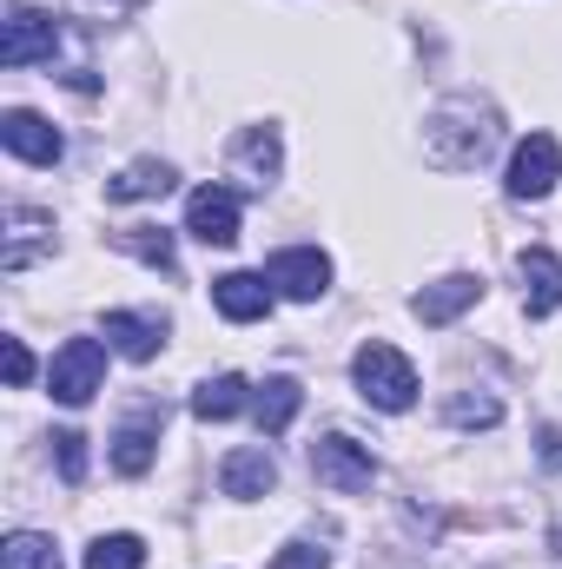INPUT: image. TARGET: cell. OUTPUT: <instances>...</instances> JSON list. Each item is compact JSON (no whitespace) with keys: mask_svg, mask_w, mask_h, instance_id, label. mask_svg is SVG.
Returning <instances> with one entry per match:
<instances>
[{"mask_svg":"<svg viewBox=\"0 0 562 569\" xmlns=\"http://www.w3.org/2000/svg\"><path fill=\"white\" fill-rule=\"evenodd\" d=\"M490 146H496V107H483V100H443V107L430 113V127H423V152H430L443 172L483 166Z\"/></svg>","mask_w":562,"mask_h":569,"instance_id":"cell-1","label":"cell"},{"mask_svg":"<svg viewBox=\"0 0 562 569\" xmlns=\"http://www.w3.org/2000/svg\"><path fill=\"white\" fill-rule=\"evenodd\" d=\"M351 378H358L364 405H378V411H411V405H418V365H411L398 345H384V338L358 345Z\"/></svg>","mask_w":562,"mask_h":569,"instance_id":"cell-2","label":"cell"},{"mask_svg":"<svg viewBox=\"0 0 562 569\" xmlns=\"http://www.w3.org/2000/svg\"><path fill=\"white\" fill-rule=\"evenodd\" d=\"M100 378H107V351H100V338H67V345L53 351V365H47L53 398H60V405H73V411L100 391Z\"/></svg>","mask_w":562,"mask_h":569,"instance_id":"cell-3","label":"cell"},{"mask_svg":"<svg viewBox=\"0 0 562 569\" xmlns=\"http://www.w3.org/2000/svg\"><path fill=\"white\" fill-rule=\"evenodd\" d=\"M311 477L338 497H364L378 483V457L351 437H324V443H311Z\"/></svg>","mask_w":562,"mask_h":569,"instance_id":"cell-4","label":"cell"},{"mask_svg":"<svg viewBox=\"0 0 562 569\" xmlns=\"http://www.w3.org/2000/svg\"><path fill=\"white\" fill-rule=\"evenodd\" d=\"M556 179H562V146H556V133H530V140H516V152H510V172H503L510 199H543V192H556Z\"/></svg>","mask_w":562,"mask_h":569,"instance_id":"cell-5","label":"cell"},{"mask_svg":"<svg viewBox=\"0 0 562 569\" xmlns=\"http://www.w3.org/2000/svg\"><path fill=\"white\" fill-rule=\"evenodd\" d=\"M265 279H272V291H279V298L311 305V298H324V291H331V259H324L318 246H284V252H272Z\"/></svg>","mask_w":562,"mask_h":569,"instance_id":"cell-6","label":"cell"},{"mask_svg":"<svg viewBox=\"0 0 562 569\" xmlns=\"http://www.w3.org/2000/svg\"><path fill=\"white\" fill-rule=\"evenodd\" d=\"M53 47H60V27L47 20V13H33V7H7V33H0V67H33V60H53Z\"/></svg>","mask_w":562,"mask_h":569,"instance_id":"cell-7","label":"cell"},{"mask_svg":"<svg viewBox=\"0 0 562 569\" xmlns=\"http://www.w3.org/2000/svg\"><path fill=\"white\" fill-rule=\"evenodd\" d=\"M185 232L205 239V246H232V239H239V199H232L225 186H199V192L185 199Z\"/></svg>","mask_w":562,"mask_h":569,"instance_id":"cell-8","label":"cell"},{"mask_svg":"<svg viewBox=\"0 0 562 569\" xmlns=\"http://www.w3.org/2000/svg\"><path fill=\"white\" fill-rule=\"evenodd\" d=\"M0 140H7L13 159H27V166H53V159L67 152V140H60L40 113H27V107H13V113L0 120Z\"/></svg>","mask_w":562,"mask_h":569,"instance_id":"cell-9","label":"cell"},{"mask_svg":"<svg viewBox=\"0 0 562 569\" xmlns=\"http://www.w3.org/2000/svg\"><path fill=\"white\" fill-rule=\"evenodd\" d=\"M107 345L120 351V358H133V365H145L159 345H165V318L159 311H107Z\"/></svg>","mask_w":562,"mask_h":569,"instance_id":"cell-10","label":"cell"},{"mask_svg":"<svg viewBox=\"0 0 562 569\" xmlns=\"http://www.w3.org/2000/svg\"><path fill=\"white\" fill-rule=\"evenodd\" d=\"M212 305H219L232 325H252V318L272 311V279H265V272H225V279H212Z\"/></svg>","mask_w":562,"mask_h":569,"instance_id":"cell-11","label":"cell"},{"mask_svg":"<svg viewBox=\"0 0 562 569\" xmlns=\"http://www.w3.org/2000/svg\"><path fill=\"white\" fill-rule=\"evenodd\" d=\"M272 483H279L272 450H225V463H219V490H225V497L252 503V497H265Z\"/></svg>","mask_w":562,"mask_h":569,"instance_id":"cell-12","label":"cell"},{"mask_svg":"<svg viewBox=\"0 0 562 569\" xmlns=\"http://www.w3.org/2000/svg\"><path fill=\"white\" fill-rule=\"evenodd\" d=\"M476 298H483V279H470V272H450V279L423 284L411 311H418L423 325H450V318H456V311H470Z\"/></svg>","mask_w":562,"mask_h":569,"instance_id":"cell-13","label":"cell"},{"mask_svg":"<svg viewBox=\"0 0 562 569\" xmlns=\"http://www.w3.org/2000/svg\"><path fill=\"white\" fill-rule=\"evenodd\" d=\"M523 305H530V318L562 311V259L556 252H543V246L523 252Z\"/></svg>","mask_w":562,"mask_h":569,"instance_id":"cell-14","label":"cell"},{"mask_svg":"<svg viewBox=\"0 0 562 569\" xmlns=\"http://www.w3.org/2000/svg\"><path fill=\"white\" fill-rule=\"evenodd\" d=\"M232 172L245 179V186H272L279 179V133L272 127H252V133H239V146H232Z\"/></svg>","mask_w":562,"mask_h":569,"instance_id":"cell-15","label":"cell"},{"mask_svg":"<svg viewBox=\"0 0 562 569\" xmlns=\"http://www.w3.org/2000/svg\"><path fill=\"white\" fill-rule=\"evenodd\" d=\"M179 186V172L165 166V159H133L120 179H107V199H120V206H133V199H165Z\"/></svg>","mask_w":562,"mask_h":569,"instance_id":"cell-16","label":"cell"},{"mask_svg":"<svg viewBox=\"0 0 562 569\" xmlns=\"http://www.w3.org/2000/svg\"><path fill=\"white\" fill-rule=\"evenodd\" d=\"M152 443H159V411H140L133 425H120V437H113V470L120 477H145L152 470Z\"/></svg>","mask_w":562,"mask_h":569,"instance_id":"cell-17","label":"cell"},{"mask_svg":"<svg viewBox=\"0 0 562 569\" xmlns=\"http://www.w3.org/2000/svg\"><path fill=\"white\" fill-rule=\"evenodd\" d=\"M245 391H252V385H245V378H232V371H225V378H205V385L192 391V411H199L205 425H225V418H239V411H245Z\"/></svg>","mask_w":562,"mask_h":569,"instance_id":"cell-18","label":"cell"},{"mask_svg":"<svg viewBox=\"0 0 562 569\" xmlns=\"http://www.w3.org/2000/svg\"><path fill=\"white\" fill-rule=\"evenodd\" d=\"M7 226H13V239H7L0 266H7V272H27V266H33V252H40V232H47L53 219H47V212H27V206H13V212H7Z\"/></svg>","mask_w":562,"mask_h":569,"instance_id":"cell-19","label":"cell"},{"mask_svg":"<svg viewBox=\"0 0 562 569\" xmlns=\"http://www.w3.org/2000/svg\"><path fill=\"white\" fill-rule=\"evenodd\" d=\"M298 405H304V391H298L291 378H272V385L252 398V418H259V430H265V437H279V430L298 418Z\"/></svg>","mask_w":562,"mask_h":569,"instance_id":"cell-20","label":"cell"},{"mask_svg":"<svg viewBox=\"0 0 562 569\" xmlns=\"http://www.w3.org/2000/svg\"><path fill=\"white\" fill-rule=\"evenodd\" d=\"M0 569H60V550H53V537H40V530H13V537L0 543Z\"/></svg>","mask_w":562,"mask_h":569,"instance_id":"cell-21","label":"cell"},{"mask_svg":"<svg viewBox=\"0 0 562 569\" xmlns=\"http://www.w3.org/2000/svg\"><path fill=\"white\" fill-rule=\"evenodd\" d=\"M87 569H145V543H140V537H127V530H113V537H93Z\"/></svg>","mask_w":562,"mask_h":569,"instance_id":"cell-22","label":"cell"},{"mask_svg":"<svg viewBox=\"0 0 562 569\" xmlns=\"http://www.w3.org/2000/svg\"><path fill=\"white\" fill-rule=\"evenodd\" d=\"M120 252H133V259H145V266L172 272V239H165V232H152V226H133V232H120Z\"/></svg>","mask_w":562,"mask_h":569,"instance_id":"cell-23","label":"cell"},{"mask_svg":"<svg viewBox=\"0 0 562 569\" xmlns=\"http://www.w3.org/2000/svg\"><path fill=\"white\" fill-rule=\"evenodd\" d=\"M496 418H503L496 398H450V425L456 430H490Z\"/></svg>","mask_w":562,"mask_h":569,"instance_id":"cell-24","label":"cell"},{"mask_svg":"<svg viewBox=\"0 0 562 569\" xmlns=\"http://www.w3.org/2000/svg\"><path fill=\"white\" fill-rule=\"evenodd\" d=\"M53 457H60V477H67V483L87 477V437H80V430H60V437H53Z\"/></svg>","mask_w":562,"mask_h":569,"instance_id":"cell-25","label":"cell"},{"mask_svg":"<svg viewBox=\"0 0 562 569\" xmlns=\"http://www.w3.org/2000/svg\"><path fill=\"white\" fill-rule=\"evenodd\" d=\"M27 378H33V351H27V345H20V338H7V385H13V391H20V385H27Z\"/></svg>","mask_w":562,"mask_h":569,"instance_id":"cell-26","label":"cell"},{"mask_svg":"<svg viewBox=\"0 0 562 569\" xmlns=\"http://www.w3.org/2000/svg\"><path fill=\"white\" fill-rule=\"evenodd\" d=\"M140 0H73V13H87V20H127Z\"/></svg>","mask_w":562,"mask_h":569,"instance_id":"cell-27","label":"cell"},{"mask_svg":"<svg viewBox=\"0 0 562 569\" xmlns=\"http://www.w3.org/2000/svg\"><path fill=\"white\" fill-rule=\"evenodd\" d=\"M272 569H324V550H311V543H291V550H279V563Z\"/></svg>","mask_w":562,"mask_h":569,"instance_id":"cell-28","label":"cell"}]
</instances>
